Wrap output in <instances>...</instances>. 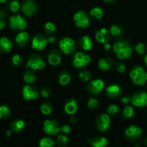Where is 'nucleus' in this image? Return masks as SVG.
<instances>
[{
    "mask_svg": "<svg viewBox=\"0 0 147 147\" xmlns=\"http://www.w3.org/2000/svg\"><path fill=\"white\" fill-rule=\"evenodd\" d=\"M113 50L118 58L120 60L129 58L133 53V49L130 43L123 39H119L115 42Z\"/></svg>",
    "mask_w": 147,
    "mask_h": 147,
    "instance_id": "nucleus-1",
    "label": "nucleus"
},
{
    "mask_svg": "<svg viewBox=\"0 0 147 147\" xmlns=\"http://www.w3.org/2000/svg\"><path fill=\"white\" fill-rule=\"evenodd\" d=\"M131 79L136 86H143L147 82V73L141 66H135L129 73Z\"/></svg>",
    "mask_w": 147,
    "mask_h": 147,
    "instance_id": "nucleus-2",
    "label": "nucleus"
},
{
    "mask_svg": "<svg viewBox=\"0 0 147 147\" xmlns=\"http://www.w3.org/2000/svg\"><path fill=\"white\" fill-rule=\"evenodd\" d=\"M45 61L41 55L38 54H31L27 58L26 67H30L32 70H42L45 67Z\"/></svg>",
    "mask_w": 147,
    "mask_h": 147,
    "instance_id": "nucleus-3",
    "label": "nucleus"
},
{
    "mask_svg": "<svg viewBox=\"0 0 147 147\" xmlns=\"http://www.w3.org/2000/svg\"><path fill=\"white\" fill-rule=\"evenodd\" d=\"M59 48L66 55L73 54L76 51V45L74 40L70 37H64L59 42Z\"/></svg>",
    "mask_w": 147,
    "mask_h": 147,
    "instance_id": "nucleus-4",
    "label": "nucleus"
},
{
    "mask_svg": "<svg viewBox=\"0 0 147 147\" xmlns=\"http://www.w3.org/2000/svg\"><path fill=\"white\" fill-rule=\"evenodd\" d=\"M9 26L10 29L14 31H20L24 30L27 27L26 20L20 14L11 16L9 18Z\"/></svg>",
    "mask_w": 147,
    "mask_h": 147,
    "instance_id": "nucleus-5",
    "label": "nucleus"
},
{
    "mask_svg": "<svg viewBox=\"0 0 147 147\" xmlns=\"http://www.w3.org/2000/svg\"><path fill=\"white\" fill-rule=\"evenodd\" d=\"M126 137L133 142H137L142 138V129L139 126L131 125L125 131Z\"/></svg>",
    "mask_w": 147,
    "mask_h": 147,
    "instance_id": "nucleus-6",
    "label": "nucleus"
},
{
    "mask_svg": "<svg viewBox=\"0 0 147 147\" xmlns=\"http://www.w3.org/2000/svg\"><path fill=\"white\" fill-rule=\"evenodd\" d=\"M90 62V57L86 53L78 52L76 53L73 60V65L76 68H82Z\"/></svg>",
    "mask_w": 147,
    "mask_h": 147,
    "instance_id": "nucleus-7",
    "label": "nucleus"
},
{
    "mask_svg": "<svg viewBox=\"0 0 147 147\" xmlns=\"http://www.w3.org/2000/svg\"><path fill=\"white\" fill-rule=\"evenodd\" d=\"M76 26L78 28H86L89 25L90 20L89 17L86 12L83 11H79L74 14L73 17Z\"/></svg>",
    "mask_w": 147,
    "mask_h": 147,
    "instance_id": "nucleus-8",
    "label": "nucleus"
},
{
    "mask_svg": "<svg viewBox=\"0 0 147 147\" xmlns=\"http://www.w3.org/2000/svg\"><path fill=\"white\" fill-rule=\"evenodd\" d=\"M48 43V39L42 34H37L32 40V47L37 51H42Z\"/></svg>",
    "mask_w": 147,
    "mask_h": 147,
    "instance_id": "nucleus-9",
    "label": "nucleus"
},
{
    "mask_svg": "<svg viewBox=\"0 0 147 147\" xmlns=\"http://www.w3.org/2000/svg\"><path fill=\"white\" fill-rule=\"evenodd\" d=\"M131 103L136 107H145L147 106V93L139 91L135 93L131 98Z\"/></svg>",
    "mask_w": 147,
    "mask_h": 147,
    "instance_id": "nucleus-10",
    "label": "nucleus"
},
{
    "mask_svg": "<svg viewBox=\"0 0 147 147\" xmlns=\"http://www.w3.org/2000/svg\"><path fill=\"white\" fill-rule=\"evenodd\" d=\"M43 131L49 135H55L60 131V126L56 121L48 119L44 121Z\"/></svg>",
    "mask_w": 147,
    "mask_h": 147,
    "instance_id": "nucleus-11",
    "label": "nucleus"
},
{
    "mask_svg": "<svg viewBox=\"0 0 147 147\" xmlns=\"http://www.w3.org/2000/svg\"><path fill=\"white\" fill-rule=\"evenodd\" d=\"M96 125L100 131H106L111 125V120L108 113H102L99 115L96 120Z\"/></svg>",
    "mask_w": 147,
    "mask_h": 147,
    "instance_id": "nucleus-12",
    "label": "nucleus"
},
{
    "mask_svg": "<svg viewBox=\"0 0 147 147\" xmlns=\"http://www.w3.org/2000/svg\"><path fill=\"white\" fill-rule=\"evenodd\" d=\"M104 88V82L100 79L91 80L87 86V90L90 94L96 95L100 93Z\"/></svg>",
    "mask_w": 147,
    "mask_h": 147,
    "instance_id": "nucleus-13",
    "label": "nucleus"
},
{
    "mask_svg": "<svg viewBox=\"0 0 147 147\" xmlns=\"http://www.w3.org/2000/svg\"><path fill=\"white\" fill-rule=\"evenodd\" d=\"M22 93L23 98L26 100H35L39 97V93L37 89L35 88H33L32 86H28V85L23 87Z\"/></svg>",
    "mask_w": 147,
    "mask_h": 147,
    "instance_id": "nucleus-14",
    "label": "nucleus"
},
{
    "mask_svg": "<svg viewBox=\"0 0 147 147\" xmlns=\"http://www.w3.org/2000/svg\"><path fill=\"white\" fill-rule=\"evenodd\" d=\"M22 12L27 17H32L37 11V6L32 0H25L21 7Z\"/></svg>",
    "mask_w": 147,
    "mask_h": 147,
    "instance_id": "nucleus-15",
    "label": "nucleus"
},
{
    "mask_svg": "<svg viewBox=\"0 0 147 147\" xmlns=\"http://www.w3.org/2000/svg\"><path fill=\"white\" fill-rule=\"evenodd\" d=\"M96 40L101 44L108 43L111 40V34H109V31L106 28H101L98 30L96 32Z\"/></svg>",
    "mask_w": 147,
    "mask_h": 147,
    "instance_id": "nucleus-16",
    "label": "nucleus"
},
{
    "mask_svg": "<svg viewBox=\"0 0 147 147\" xmlns=\"http://www.w3.org/2000/svg\"><path fill=\"white\" fill-rule=\"evenodd\" d=\"M47 60L51 65H58L62 60V55L57 50H53L49 53L47 55Z\"/></svg>",
    "mask_w": 147,
    "mask_h": 147,
    "instance_id": "nucleus-17",
    "label": "nucleus"
},
{
    "mask_svg": "<svg viewBox=\"0 0 147 147\" xmlns=\"http://www.w3.org/2000/svg\"><path fill=\"white\" fill-rule=\"evenodd\" d=\"M78 104L77 100L75 99H70L65 104L64 110L67 114L73 115L78 111Z\"/></svg>",
    "mask_w": 147,
    "mask_h": 147,
    "instance_id": "nucleus-18",
    "label": "nucleus"
},
{
    "mask_svg": "<svg viewBox=\"0 0 147 147\" xmlns=\"http://www.w3.org/2000/svg\"><path fill=\"white\" fill-rule=\"evenodd\" d=\"M29 34L26 32H22L17 35L15 38V42L17 45L20 47H24L29 42Z\"/></svg>",
    "mask_w": 147,
    "mask_h": 147,
    "instance_id": "nucleus-19",
    "label": "nucleus"
},
{
    "mask_svg": "<svg viewBox=\"0 0 147 147\" xmlns=\"http://www.w3.org/2000/svg\"><path fill=\"white\" fill-rule=\"evenodd\" d=\"M106 94L111 98H116L120 95L121 89L119 85L113 84L106 88Z\"/></svg>",
    "mask_w": 147,
    "mask_h": 147,
    "instance_id": "nucleus-20",
    "label": "nucleus"
},
{
    "mask_svg": "<svg viewBox=\"0 0 147 147\" xmlns=\"http://www.w3.org/2000/svg\"><path fill=\"white\" fill-rule=\"evenodd\" d=\"M113 66V60L110 57L100 59L98 62V67L101 70H109Z\"/></svg>",
    "mask_w": 147,
    "mask_h": 147,
    "instance_id": "nucleus-21",
    "label": "nucleus"
},
{
    "mask_svg": "<svg viewBox=\"0 0 147 147\" xmlns=\"http://www.w3.org/2000/svg\"><path fill=\"white\" fill-rule=\"evenodd\" d=\"M79 45L83 50H90L93 47V42L88 36H83L79 40Z\"/></svg>",
    "mask_w": 147,
    "mask_h": 147,
    "instance_id": "nucleus-22",
    "label": "nucleus"
},
{
    "mask_svg": "<svg viewBox=\"0 0 147 147\" xmlns=\"http://www.w3.org/2000/svg\"><path fill=\"white\" fill-rule=\"evenodd\" d=\"M12 43L7 37H2L0 38V52L8 53L11 50Z\"/></svg>",
    "mask_w": 147,
    "mask_h": 147,
    "instance_id": "nucleus-23",
    "label": "nucleus"
},
{
    "mask_svg": "<svg viewBox=\"0 0 147 147\" xmlns=\"http://www.w3.org/2000/svg\"><path fill=\"white\" fill-rule=\"evenodd\" d=\"M70 75L67 71H62L57 76L58 83L61 86H67L70 82Z\"/></svg>",
    "mask_w": 147,
    "mask_h": 147,
    "instance_id": "nucleus-24",
    "label": "nucleus"
},
{
    "mask_svg": "<svg viewBox=\"0 0 147 147\" xmlns=\"http://www.w3.org/2000/svg\"><path fill=\"white\" fill-rule=\"evenodd\" d=\"M90 144L93 147H106L108 144V140L103 136H98L90 141Z\"/></svg>",
    "mask_w": 147,
    "mask_h": 147,
    "instance_id": "nucleus-25",
    "label": "nucleus"
},
{
    "mask_svg": "<svg viewBox=\"0 0 147 147\" xmlns=\"http://www.w3.org/2000/svg\"><path fill=\"white\" fill-rule=\"evenodd\" d=\"M25 126V123H24V121L22 120H14L10 124V127H11V131L14 132H20L24 129Z\"/></svg>",
    "mask_w": 147,
    "mask_h": 147,
    "instance_id": "nucleus-26",
    "label": "nucleus"
},
{
    "mask_svg": "<svg viewBox=\"0 0 147 147\" xmlns=\"http://www.w3.org/2000/svg\"><path fill=\"white\" fill-rule=\"evenodd\" d=\"M36 78H37V76H36L35 73L32 71V70H28L24 72L23 79L25 83H28V84H32L35 81Z\"/></svg>",
    "mask_w": 147,
    "mask_h": 147,
    "instance_id": "nucleus-27",
    "label": "nucleus"
},
{
    "mask_svg": "<svg viewBox=\"0 0 147 147\" xmlns=\"http://www.w3.org/2000/svg\"><path fill=\"white\" fill-rule=\"evenodd\" d=\"M53 104L50 102L46 101L42 104L41 108H40V111H41V112L44 115H49L53 111Z\"/></svg>",
    "mask_w": 147,
    "mask_h": 147,
    "instance_id": "nucleus-28",
    "label": "nucleus"
},
{
    "mask_svg": "<svg viewBox=\"0 0 147 147\" xmlns=\"http://www.w3.org/2000/svg\"><path fill=\"white\" fill-rule=\"evenodd\" d=\"M90 16L96 20H100L103 17V11L100 7H94L90 10Z\"/></svg>",
    "mask_w": 147,
    "mask_h": 147,
    "instance_id": "nucleus-29",
    "label": "nucleus"
},
{
    "mask_svg": "<svg viewBox=\"0 0 147 147\" xmlns=\"http://www.w3.org/2000/svg\"><path fill=\"white\" fill-rule=\"evenodd\" d=\"M11 115V111L9 108L6 106H0V120H4V119L9 118Z\"/></svg>",
    "mask_w": 147,
    "mask_h": 147,
    "instance_id": "nucleus-30",
    "label": "nucleus"
},
{
    "mask_svg": "<svg viewBox=\"0 0 147 147\" xmlns=\"http://www.w3.org/2000/svg\"><path fill=\"white\" fill-rule=\"evenodd\" d=\"M40 147H53L55 146V142L50 138H43L39 143Z\"/></svg>",
    "mask_w": 147,
    "mask_h": 147,
    "instance_id": "nucleus-31",
    "label": "nucleus"
},
{
    "mask_svg": "<svg viewBox=\"0 0 147 147\" xmlns=\"http://www.w3.org/2000/svg\"><path fill=\"white\" fill-rule=\"evenodd\" d=\"M122 113L125 119H131L134 116V110L131 106H127L123 109Z\"/></svg>",
    "mask_w": 147,
    "mask_h": 147,
    "instance_id": "nucleus-32",
    "label": "nucleus"
},
{
    "mask_svg": "<svg viewBox=\"0 0 147 147\" xmlns=\"http://www.w3.org/2000/svg\"><path fill=\"white\" fill-rule=\"evenodd\" d=\"M57 143L59 147H66L68 144V139L65 135H59L57 136Z\"/></svg>",
    "mask_w": 147,
    "mask_h": 147,
    "instance_id": "nucleus-33",
    "label": "nucleus"
},
{
    "mask_svg": "<svg viewBox=\"0 0 147 147\" xmlns=\"http://www.w3.org/2000/svg\"><path fill=\"white\" fill-rule=\"evenodd\" d=\"M45 32L47 34H52L54 33L56 30L55 25L51 22H48L45 25Z\"/></svg>",
    "mask_w": 147,
    "mask_h": 147,
    "instance_id": "nucleus-34",
    "label": "nucleus"
},
{
    "mask_svg": "<svg viewBox=\"0 0 147 147\" xmlns=\"http://www.w3.org/2000/svg\"><path fill=\"white\" fill-rule=\"evenodd\" d=\"M121 29L117 25H112L110 28V34L114 37H119L121 34Z\"/></svg>",
    "mask_w": 147,
    "mask_h": 147,
    "instance_id": "nucleus-35",
    "label": "nucleus"
},
{
    "mask_svg": "<svg viewBox=\"0 0 147 147\" xmlns=\"http://www.w3.org/2000/svg\"><path fill=\"white\" fill-rule=\"evenodd\" d=\"M98 100L94 98H91L89 99L88 102V107L91 110H96L98 107Z\"/></svg>",
    "mask_w": 147,
    "mask_h": 147,
    "instance_id": "nucleus-36",
    "label": "nucleus"
},
{
    "mask_svg": "<svg viewBox=\"0 0 147 147\" xmlns=\"http://www.w3.org/2000/svg\"><path fill=\"white\" fill-rule=\"evenodd\" d=\"M11 62L15 66H20L23 63V59L22 58L20 55H14L12 56L11 59Z\"/></svg>",
    "mask_w": 147,
    "mask_h": 147,
    "instance_id": "nucleus-37",
    "label": "nucleus"
},
{
    "mask_svg": "<svg viewBox=\"0 0 147 147\" xmlns=\"http://www.w3.org/2000/svg\"><path fill=\"white\" fill-rule=\"evenodd\" d=\"M8 7L9 9L11 11H13V12H16V11H18L20 8V3L17 1H16V0H12V1H10L8 4Z\"/></svg>",
    "mask_w": 147,
    "mask_h": 147,
    "instance_id": "nucleus-38",
    "label": "nucleus"
},
{
    "mask_svg": "<svg viewBox=\"0 0 147 147\" xmlns=\"http://www.w3.org/2000/svg\"><path fill=\"white\" fill-rule=\"evenodd\" d=\"M135 51L140 55H144L146 51V47L144 43H139L135 46Z\"/></svg>",
    "mask_w": 147,
    "mask_h": 147,
    "instance_id": "nucleus-39",
    "label": "nucleus"
},
{
    "mask_svg": "<svg viewBox=\"0 0 147 147\" xmlns=\"http://www.w3.org/2000/svg\"><path fill=\"white\" fill-rule=\"evenodd\" d=\"M79 77L83 81L88 82L90 80L91 76H90V73L89 71H88V70H83V71H81L79 73Z\"/></svg>",
    "mask_w": 147,
    "mask_h": 147,
    "instance_id": "nucleus-40",
    "label": "nucleus"
},
{
    "mask_svg": "<svg viewBox=\"0 0 147 147\" xmlns=\"http://www.w3.org/2000/svg\"><path fill=\"white\" fill-rule=\"evenodd\" d=\"M40 94L42 98H48L52 94L51 89L49 88L48 87H43L40 90Z\"/></svg>",
    "mask_w": 147,
    "mask_h": 147,
    "instance_id": "nucleus-41",
    "label": "nucleus"
},
{
    "mask_svg": "<svg viewBox=\"0 0 147 147\" xmlns=\"http://www.w3.org/2000/svg\"><path fill=\"white\" fill-rule=\"evenodd\" d=\"M119 112V107L115 104H111L108 107V114H116Z\"/></svg>",
    "mask_w": 147,
    "mask_h": 147,
    "instance_id": "nucleus-42",
    "label": "nucleus"
},
{
    "mask_svg": "<svg viewBox=\"0 0 147 147\" xmlns=\"http://www.w3.org/2000/svg\"><path fill=\"white\" fill-rule=\"evenodd\" d=\"M116 68L119 73H123L126 71V65L122 62H119V63H116Z\"/></svg>",
    "mask_w": 147,
    "mask_h": 147,
    "instance_id": "nucleus-43",
    "label": "nucleus"
},
{
    "mask_svg": "<svg viewBox=\"0 0 147 147\" xmlns=\"http://www.w3.org/2000/svg\"><path fill=\"white\" fill-rule=\"evenodd\" d=\"M70 131H71V129L69 125H64L60 127V131L63 132L65 134H69L70 133Z\"/></svg>",
    "mask_w": 147,
    "mask_h": 147,
    "instance_id": "nucleus-44",
    "label": "nucleus"
},
{
    "mask_svg": "<svg viewBox=\"0 0 147 147\" xmlns=\"http://www.w3.org/2000/svg\"><path fill=\"white\" fill-rule=\"evenodd\" d=\"M121 102L123 104H128V103L131 102V98L127 97V96L123 97L121 98Z\"/></svg>",
    "mask_w": 147,
    "mask_h": 147,
    "instance_id": "nucleus-45",
    "label": "nucleus"
},
{
    "mask_svg": "<svg viewBox=\"0 0 147 147\" xmlns=\"http://www.w3.org/2000/svg\"><path fill=\"white\" fill-rule=\"evenodd\" d=\"M5 26V19L4 17H0V30H2Z\"/></svg>",
    "mask_w": 147,
    "mask_h": 147,
    "instance_id": "nucleus-46",
    "label": "nucleus"
},
{
    "mask_svg": "<svg viewBox=\"0 0 147 147\" xmlns=\"http://www.w3.org/2000/svg\"><path fill=\"white\" fill-rule=\"evenodd\" d=\"M70 122L71 123H73V124H76V123H77V119H76V116L72 115V116L70 117Z\"/></svg>",
    "mask_w": 147,
    "mask_h": 147,
    "instance_id": "nucleus-47",
    "label": "nucleus"
},
{
    "mask_svg": "<svg viewBox=\"0 0 147 147\" xmlns=\"http://www.w3.org/2000/svg\"><path fill=\"white\" fill-rule=\"evenodd\" d=\"M48 42L50 43H55L56 42V40H57V38H56L55 37H54V36H51V37H48Z\"/></svg>",
    "mask_w": 147,
    "mask_h": 147,
    "instance_id": "nucleus-48",
    "label": "nucleus"
},
{
    "mask_svg": "<svg viewBox=\"0 0 147 147\" xmlns=\"http://www.w3.org/2000/svg\"><path fill=\"white\" fill-rule=\"evenodd\" d=\"M103 47H104V49L106 50V51H109V50H110V49H111V45L109 44V42L106 43V44H104Z\"/></svg>",
    "mask_w": 147,
    "mask_h": 147,
    "instance_id": "nucleus-49",
    "label": "nucleus"
},
{
    "mask_svg": "<svg viewBox=\"0 0 147 147\" xmlns=\"http://www.w3.org/2000/svg\"><path fill=\"white\" fill-rule=\"evenodd\" d=\"M6 134H7V136H10L11 135V130H8L7 131V133H6Z\"/></svg>",
    "mask_w": 147,
    "mask_h": 147,
    "instance_id": "nucleus-50",
    "label": "nucleus"
},
{
    "mask_svg": "<svg viewBox=\"0 0 147 147\" xmlns=\"http://www.w3.org/2000/svg\"><path fill=\"white\" fill-rule=\"evenodd\" d=\"M144 63H145V64H146V66H147V54L146 55V56H145V57H144Z\"/></svg>",
    "mask_w": 147,
    "mask_h": 147,
    "instance_id": "nucleus-51",
    "label": "nucleus"
},
{
    "mask_svg": "<svg viewBox=\"0 0 147 147\" xmlns=\"http://www.w3.org/2000/svg\"><path fill=\"white\" fill-rule=\"evenodd\" d=\"M114 0H104V1H106V2H112V1H113Z\"/></svg>",
    "mask_w": 147,
    "mask_h": 147,
    "instance_id": "nucleus-52",
    "label": "nucleus"
},
{
    "mask_svg": "<svg viewBox=\"0 0 147 147\" xmlns=\"http://www.w3.org/2000/svg\"><path fill=\"white\" fill-rule=\"evenodd\" d=\"M144 144L147 146V136L145 138V139H144Z\"/></svg>",
    "mask_w": 147,
    "mask_h": 147,
    "instance_id": "nucleus-53",
    "label": "nucleus"
},
{
    "mask_svg": "<svg viewBox=\"0 0 147 147\" xmlns=\"http://www.w3.org/2000/svg\"><path fill=\"white\" fill-rule=\"evenodd\" d=\"M7 0H0V3H5Z\"/></svg>",
    "mask_w": 147,
    "mask_h": 147,
    "instance_id": "nucleus-54",
    "label": "nucleus"
},
{
    "mask_svg": "<svg viewBox=\"0 0 147 147\" xmlns=\"http://www.w3.org/2000/svg\"><path fill=\"white\" fill-rule=\"evenodd\" d=\"M135 147H140V146H136Z\"/></svg>",
    "mask_w": 147,
    "mask_h": 147,
    "instance_id": "nucleus-55",
    "label": "nucleus"
}]
</instances>
